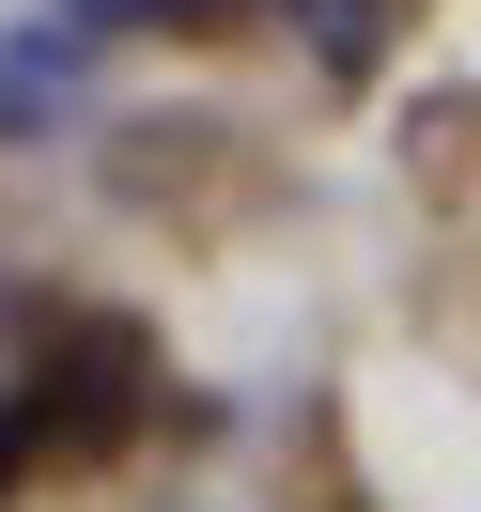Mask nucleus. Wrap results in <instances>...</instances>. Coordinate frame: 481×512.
I'll return each instance as SVG.
<instances>
[{"mask_svg":"<svg viewBox=\"0 0 481 512\" xmlns=\"http://www.w3.org/2000/svg\"><path fill=\"white\" fill-rule=\"evenodd\" d=\"M63 94H78V47H0V140H32Z\"/></svg>","mask_w":481,"mask_h":512,"instance_id":"nucleus-1","label":"nucleus"},{"mask_svg":"<svg viewBox=\"0 0 481 512\" xmlns=\"http://www.w3.org/2000/svg\"><path fill=\"white\" fill-rule=\"evenodd\" d=\"M295 16H311V47H326V63H342V78L373 63V0H295Z\"/></svg>","mask_w":481,"mask_h":512,"instance_id":"nucleus-2","label":"nucleus"},{"mask_svg":"<svg viewBox=\"0 0 481 512\" xmlns=\"http://www.w3.org/2000/svg\"><path fill=\"white\" fill-rule=\"evenodd\" d=\"M78 16H171V0H78Z\"/></svg>","mask_w":481,"mask_h":512,"instance_id":"nucleus-3","label":"nucleus"}]
</instances>
